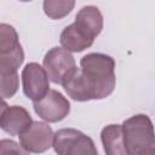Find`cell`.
Wrapping results in <instances>:
<instances>
[{
	"instance_id": "cell-15",
	"label": "cell",
	"mask_w": 155,
	"mask_h": 155,
	"mask_svg": "<svg viewBox=\"0 0 155 155\" xmlns=\"http://www.w3.org/2000/svg\"><path fill=\"white\" fill-rule=\"evenodd\" d=\"M0 155H29V153L12 139L0 140Z\"/></svg>"
},
{
	"instance_id": "cell-12",
	"label": "cell",
	"mask_w": 155,
	"mask_h": 155,
	"mask_svg": "<svg viewBox=\"0 0 155 155\" xmlns=\"http://www.w3.org/2000/svg\"><path fill=\"white\" fill-rule=\"evenodd\" d=\"M75 23L90 33L93 38L99 35L103 29V16L98 7L88 5L80 8L75 17Z\"/></svg>"
},
{
	"instance_id": "cell-9",
	"label": "cell",
	"mask_w": 155,
	"mask_h": 155,
	"mask_svg": "<svg viewBox=\"0 0 155 155\" xmlns=\"http://www.w3.org/2000/svg\"><path fill=\"white\" fill-rule=\"evenodd\" d=\"M33 120L28 110L21 105L7 107L0 117V128L10 136H19L30 125Z\"/></svg>"
},
{
	"instance_id": "cell-7",
	"label": "cell",
	"mask_w": 155,
	"mask_h": 155,
	"mask_svg": "<svg viewBox=\"0 0 155 155\" xmlns=\"http://www.w3.org/2000/svg\"><path fill=\"white\" fill-rule=\"evenodd\" d=\"M22 86L24 94L36 102L50 91V79L40 64L31 62L23 68Z\"/></svg>"
},
{
	"instance_id": "cell-1",
	"label": "cell",
	"mask_w": 155,
	"mask_h": 155,
	"mask_svg": "<svg viewBox=\"0 0 155 155\" xmlns=\"http://www.w3.org/2000/svg\"><path fill=\"white\" fill-rule=\"evenodd\" d=\"M115 62L104 53H87L80 61V68L62 85L70 98L78 102L103 99L115 88Z\"/></svg>"
},
{
	"instance_id": "cell-3",
	"label": "cell",
	"mask_w": 155,
	"mask_h": 155,
	"mask_svg": "<svg viewBox=\"0 0 155 155\" xmlns=\"http://www.w3.org/2000/svg\"><path fill=\"white\" fill-rule=\"evenodd\" d=\"M23 61L24 51L19 44L18 33L12 25L0 23V73H17Z\"/></svg>"
},
{
	"instance_id": "cell-10",
	"label": "cell",
	"mask_w": 155,
	"mask_h": 155,
	"mask_svg": "<svg viewBox=\"0 0 155 155\" xmlns=\"http://www.w3.org/2000/svg\"><path fill=\"white\" fill-rule=\"evenodd\" d=\"M59 41L63 48L68 52H81L93 44L94 38L74 22L63 29V31L61 33Z\"/></svg>"
},
{
	"instance_id": "cell-16",
	"label": "cell",
	"mask_w": 155,
	"mask_h": 155,
	"mask_svg": "<svg viewBox=\"0 0 155 155\" xmlns=\"http://www.w3.org/2000/svg\"><path fill=\"white\" fill-rule=\"evenodd\" d=\"M7 107H8V105H7V103L0 98V117L2 116V114H4V111L7 109Z\"/></svg>"
},
{
	"instance_id": "cell-4",
	"label": "cell",
	"mask_w": 155,
	"mask_h": 155,
	"mask_svg": "<svg viewBox=\"0 0 155 155\" xmlns=\"http://www.w3.org/2000/svg\"><path fill=\"white\" fill-rule=\"evenodd\" d=\"M52 147L57 155H98L94 142L75 128H61L53 134Z\"/></svg>"
},
{
	"instance_id": "cell-8",
	"label": "cell",
	"mask_w": 155,
	"mask_h": 155,
	"mask_svg": "<svg viewBox=\"0 0 155 155\" xmlns=\"http://www.w3.org/2000/svg\"><path fill=\"white\" fill-rule=\"evenodd\" d=\"M53 131L51 126L41 121H33L31 125L21 133L19 143L28 153H45L52 147Z\"/></svg>"
},
{
	"instance_id": "cell-2",
	"label": "cell",
	"mask_w": 155,
	"mask_h": 155,
	"mask_svg": "<svg viewBox=\"0 0 155 155\" xmlns=\"http://www.w3.org/2000/svg\"><path fill=\"white\" fill-rule=\"evenodd\" d=\"M121 128L128 155H155L154 127L148 115H133L124 121Z\"/></svg>"
},
{
	"instance_id": "cell-13",
	"label": "cell",
	"mask_w": 155,
	"mask_h": 155,
	"mask_svg": "<svg viewBox=\"0 0 155 155\" xmlns=\"http://www.w3.org/2000/svg\"><path fill=\"white\" fill-rule=\"evenodd\" d=\"M75 1L73 0H45L42 4L44 12L52 19H61L65 17L74 8Z\"/></svg>"
},
{
	"instance_id": "cell-14",
	"label": "cell",
	"mask_w": 155,
	"mask_h": 155,
	"mask_svg": "<svg viewBox=\"0 0 155 155\" xmlns=\"http://www.w3.org/2000/svg\"><path fill=\"white\" fill-rule=\"evenodd\" d=\"M19 85V78L17 73L5 74L0 73V98H11L16 94Z\"/></svg>"
},
{
	"instance_id": "cell-11",
	"label": "cell",
	"mask_w": 155,
	"mask_h": 155,
	"mask_svg": "<svg viewBox=\"0 0 155 155\" xmlns=\"http://www.w3.org/2000/svg\"><path fill=\"white\" fill-rule=\"evenodd\" d=\"M103 149L107 155H128L121 125H108L101 132Z\"/></svg>"
},
{
	"instance_id": "cell-6",
	"label": "cell",
	"mask_w": 155,
	"mask_h": 155,
	"mask_svg": "<svg viewBox=\"0 0 155 155\" xmlns=\"http://www.w3.org/2000/svg\"><path fill=\"white\" fill-rule=\"evenodd\" d=\"M35 113L47 122H58L70 111L69 101L58 91L50 90L41 99L33 102Z\"/></svg>"
},
{
	"instance_id": "cell-5",
	"label": "cell",
	"mask_w": 155,
	"mask_h": 155,
	"mask_svg": "<svg viewBox=\"0 0 155 155\" xmlns=\"http://www.w3.org/2000/svg\"><path fill=\"white\" fill-rule=\"evenodd\" d=\"M42 63L48 79L59 85H63L76 70L74 57L62 47H53L47 51Z\"/></svg>"
}]
</instances>
